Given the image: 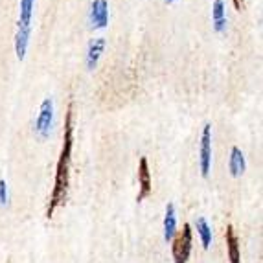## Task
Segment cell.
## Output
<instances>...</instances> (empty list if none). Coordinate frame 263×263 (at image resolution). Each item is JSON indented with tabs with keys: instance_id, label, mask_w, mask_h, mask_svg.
Segmentation results:
<instances>
[{
	"instance_id": "3957f363",
	"label": "cell",
	"mask_w": 263,
	"mask_h": 263,
	"mask_svg": "<svg viewBox=\"0 0 263 263\" xmlns=\"http://www.w3.org/2000/svg\"><path fill=\"white\" fill-rule=\"evenodd\" d=\"M171 245V254H173V261L175 263H188L190 254H192V243H193V232L192 227L188 223L182 227V232L177 234Z\"/></svg>"
},
{
	"instance_id": "2e32d148",
	"label": "cell",
	"mask_w": 263,
	"mask_h": 263,
	"mask_svg": "<svg viewBox=\"0 0 263 263\" xmlns=\"http://www.w3.org/2000/svg\"><path fill=\"white\" fill-rule=\"evenodd\" d=\"M166 4H173V2H177V0H164Z\"/></svg>"
},
{
	"instance_id": "8992f818",
	"label": "cell",
	"mask_w": 263,
	"mask_h": 263,
	"mask_svg": "<svg viewBox=\"0 0 263 263\" xmlns=\"http://www.w3.org/2000/svg\"><path fill=\"white\" fill-rule=\"evenodd\" d=\"M138 186H140V192L136 195V202H142L144 199L149 197L151 192H153L149 164H147V158L145 157H142L140 162H138Z\"/></svg>"
},
{
	"instance_id": "ba28073f",
	"label": "cell",
	"mask_w": 263,
	"mask_h": 263,
	"mask_svg": "<svg viewBox=\"0 0 263 263\" xmlns=\"http://www.w3.org/2000/svg\"><path fill=\"white\" fill-rule=\"evenodd\" d=\"M105 50V39L103 37H98V39H92L88 43L87 48V68L88 70H94L98 66V61H100L101 53Z\"/></svg>"
},
{
	"instance_id": "52a82bcc",
	"label": "cell",
	"mask_w": 263,
	"mask_h": 263,
	"mask_svg": "<svg viewBox=\"0 0 263 263\" xmlns=\"http://www.w3.org/2000/svg\"><path fill=\"white\" fill-rule=\"evenodd\" d=\"M90 22L96 28H105L109 24V2L107 0H92V4H90Z\"/></svg>"
},
{
	"instance_id": "4fadbf2b",
	"label": "cell",
	"mask_w": 263,
	"mask_h": 263,
	"mask_svg": "<svg viewBox=\"0 0 263 263\" xmlns=\"http://www.w3.org/2000/svg\"><path fill=\"white\" fill-rule=\"evenodd\" d=\"M195 227H197V232H199V236H201L202 247H204V249H210V243H212V228H210V224L206 223V219H204V217H199L197 223H195Z\"/></svg>"
},
{
	"instance_id": "5b68a950",
	"label": "cell",
	"mask_w": 263,
	"mask_h": 263,
	"mask_svg": "<svg viewBox=\"0 0 263 263\" xmlns=\"http://www.w3.org/2000/svg\"><path fill=\"white\" fill-rule=\"evenodd\" d=\"M53 125V100L52 98H44L41 103L39 116L35 120V133L41 138H46L52 131Z\"/></svg>"
},
{
	"instance_id": "7c38bea8",
	"label": "cell",
	"mask_w": 263,
	"mask_h": 263,
	"mask_svg": "<svg viewBox=\"0 0 263 263\" xmlns=\"http://www.w3.org/2000/svg\"><path fill=\"white\" fill-rule=\"evenodd\" d=\"M177 234V214L173 204L166 206V215H164V239L171 241Z\"/></svg>"
},
{
	"instance_id": "6da1fadb",
	"label": "cell",
	"mask_w": 263,
	"mask_h": 263,
	"mask_svg": "<svg viewBox=\"0 0 263 263\" xmlns=\"http://www.w3.org/2000/svg\"><path fill=\"white\" fill-rule=\"evenodd\" d=\"M72 116H74V107L68 105L65 118V135H63V147L59 160H57V170H55V184H53L52 197H50V204L46 208V217H52L53 212L57 210L59 204H63L68 193V182H70V162H72V133H74V125H72Z\"/></svg>"
},
{
	"instance_id": "7a4b0ae2",
	"label": "cell",
	"mask_w": 263,
	"mask_h": 263,
	"mask_svg": "<svg viewBox=\"0 0 263 263\" xmlns=\"http://www.w3.org/2000/svg\"><path fill=\"white\" fill-rule=\"evenodd\" d=\"M33 6H35V0H21L17 33H15V53H17L18 61H22V59L26 57L28 43H30V33H31Z\"/></svg>"
},
{
	"instance_id": "277c9868",
	"label": "cell",
	"mask_w": 263,
	"mask_h": 263,
	"mask_svg": "<svg viewBox=\"0 0 263 263\" xmlns=\"http://www.w3.org/2000/svg\"><path fill=\"white\" fill-rule=\"evenodd\" d=\"M199 170L201 175L206 179L212 170V125L206 123L202 127L201 135V147H199Z\"/></svg>"
},
{
	"instance_id": "9c48e42d",
	"label": "cell",
	"mask_w": 263,
	"mask_h": 263,
	"mask_svg": "<svg viewBox=\"0 0 263 263\" xmlns=\"http://www.w3.org/2000/svg\"><path fill=\"white\" fill-rule=\"evenodd\" d=\"M228 170L232 173V177H239L245 173L247 170V162H245V155L239 147L234 145L232 151H230V160H228Z\"/></svg>"
},
{
	"instance_id": "5bb4252c",
	"label": "cell",
	"mask_w": 263,
	"mask_h": 263,
	"mask_svg": "<svg viewBox=\"0 0 263 263\" xmlns=\"http://www.w3.org/2000/svg\"><path fill=\"white\" fill-rule=\"evenodd\" d=\"M8 184H6L4 179H0V206H6L8 204Z\"/></svg>"
},
{
	"instance_id": "9a60e30c",
	"label": "cell",
	"mask_w": 263,
	"mask_h": 263,
	"mask_svg": "<svg viewBox=\"0 0 263 263\" xmlns=\"http://www.w3.org/2000/svg\"><path fill=\"white\" fill-rule=\"evenodd\" d=\"M234 8L241 9V0H234Z\"/></svg>"
},
{
	"instance_id": "8fae6325",
	"label": "cell",
	"mask_w": 263,
	"mask_h": 263,
	"mask_svg": "<svg viewBox=\"0 0 263 263\" xmlns=\"http://www.w3.org/2000/svg\"><path fill=\"white\" fill-rule=\"evenodd\" d=\"M227 249H228V259L230 263H241V252H239V241L234 232V227H227Z\"/></svg>"
},
{
	"instance_id": "30bf717a",
	"label": "cell",
	"mask_w": 263,
	"mask_h": 263,
	"mask_svg": "<svg viewBox=\"0 0 263 263\" xmlns=\"http://www.w3.org/2000/svg\"><path fill=\"white\" fill-rule=\"evenodd\" d=\"M212 22L217 33L227 30V11H224V0H214L212 4Z\"/></svg>"
}]
</instances>
